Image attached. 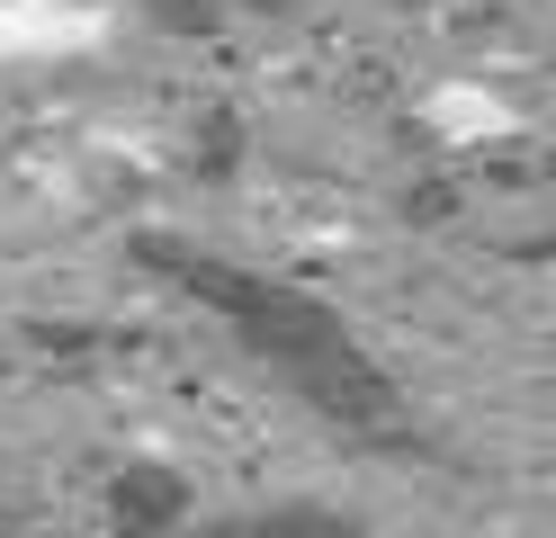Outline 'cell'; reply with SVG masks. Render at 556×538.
Instances as JSON below:
<instances>
[{
    "label": "cell",
    "instance_id": "obj_4",
    "mask_svg": "<svg viewBox=\"0 0 556 538\" xmlns=\"http://www.w3.org/2000/svg\"><path fill=\"white\" fill-rule=\"evenodd\" d=\"M440 117L458 126V135H503L511 117H503V99H484V90H448L440 99Z\"/></svg>",
    "mask_w": 556,
    "mask_h": 538
},
{
    "label": "cell",
    "instance_id": "obj_2",
    "mask_svg": "<svg viewBox=\"0 0 556 538\" xmlns=\"http://www.w3.org/2000/svg\"><path fill=\"white\" fill-rule=\"evenodd\" d=\"M109 36V18L81 0H0V63H46V54H81Z\"/></svg>",
    "mask_w": 556,
    "mask_h": 538
},
{
    "label": "cell",
    "instance_id": "obj_3",
    "mask_svg": "<svg viewBox=\"0 0 556 538\" xmlns=\"http://www.w3.org/2000/svg\"><path fill=\"white\" fill-rule=\"evenodd\" d=\"M180 538H368V529H359V521H341V512H315V502H278V512L206 521V529H180Z\"/></svg>",
    "mask_w": 556,
    "mask_h": 538
},
{
    "label": "cell",
    "instance_id": "obj_1",
    "mask_svg": "<svg viewBox=\"0 0 556 538\" xmlns=\"http://www.w3.org/2000/svg\"><path fill=\"white\" fill-rule=\"evenodd\" d=\"M180 270H189L198 297H216L242 323V341H252L296 395H315L324 413H341V422H387L395 413L387 377L368 368V350L351 341V323H341V314H324L315 297H296V287H269V278H242L225 261H198V251H189Z\"/></svg>",
    "mask_w": 556,
    "mask_h": 538
}]
</instances>
